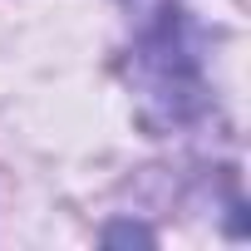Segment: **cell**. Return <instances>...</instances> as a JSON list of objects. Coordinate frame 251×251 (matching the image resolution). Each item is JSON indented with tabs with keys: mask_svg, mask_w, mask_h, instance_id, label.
Segmentation results:
<instances>
[{
	"mask_svg": "<svg viewBox=\"0 0 251 251\" xmlns=\"http://www.w3.org/2000/svg\"><path fill=\"white\" fill-rule=\"evenodd\" d=\"M138 69L148 99H158L173 118H187L202 103V79H197V54L187 40V25L177 15H163L143 40H138Z\"/></svg>",
	"mask_w": 251,
	"mask_h": 251,
	"instance_id": "cell-1",
	"label": "cell"
},
{
	"mask_svg": "<svg viewBox=\"0 0 251 251\" xmlns=\"http://www.w3.org/2000/svg\"><path fill=\"white\" fill-rule=\"evenodd\" d=\"M103 241H153V231H143V226H128V222H123V226H108V231H103Z\"/></svg>",
	"mask_w": 251,
	"mask_h": 251,
	"instance_id": "cell-2",
	"label": "cell"
}]
</instances>
